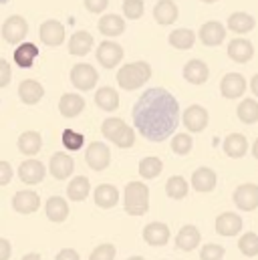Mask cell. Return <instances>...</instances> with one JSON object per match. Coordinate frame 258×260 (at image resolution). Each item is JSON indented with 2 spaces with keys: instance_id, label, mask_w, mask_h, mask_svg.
<instances>
[{
  "instance_id": "48",
  "label": "cell",
  "mask_w": 258,
  "mask_h": 260,
  "mask_svg": "<svg viewBox=\"0 0 258 260\" xmlns=\"http://www.w3.org/2000/svg\"><path fill=\"white\" fill-rule=\"evenodd\" d=\"M107 4H109V0H85L87 10H89V12H93V14L103 12V10L107 8Z\"/></svg>"
},
{
  "instance_id": "11",
  "label": "cell",
  "mask_w": 258,
  "mask_h": 260,
  "mask_svg": "<svg viewBox=\"0 0 258 260\" xmlns=\"http://www.w3.org/2000/svg\"><path fill=\"white\" fill-rule=\"evenodd\" d=\"M246 91V79L240 73H228L224 75L222 83H220V93L226 99H238L242 97Z\"/></svg>"
},
{
  "instance_id": "42",
  "label": "cell",
  "mask_w": 258,
  "mask_h": 260,
  "mask_svg": "<svg viewBox=\"0 0 258 260\" xmlns=\"http://www.w3.org/2000/svg\"><path fill=\"white\" fill-rule=\"evenodd\" d=\"M83 143H85L83 133H77V131H73V129L63 131V145L69 149V151H77V149H81Z\"/></svg>"
},
{
  "instance_id": "50",
  "label": "cell",
  "mask_w": 258,
  "mask_h": 260,
  "mask_svg": "<svg viewBox=\"0 0 258 260\" xmlns=\"http://www.w3.org/2000/svg\"><path fill=\"white\" fill-rule=\"evenodd\" d=\"M55 260H81V258H79V252H77V250H73V248H64V250H61V252L57 254V258Z\"/></svg>"
},
{
  "instance_id": "45",
  "label": "cell",
  "mask_w": 258,
  "mask_h": 260,
  "mask_svg": "<svg viewBox=\"0 0 258 260\" xmlns=\"http://www.w3.org/2000/svg\"><path fill=\"white\" fill-rule=\"evenodd\" d=\"M224 258V246L220 244H206L200 250V260H222Z\"/></svg>"
},
{
  "instance_id": "6",
  "label": "cell",
  "mask_w": 258,
  "mask_h": 260,
  "mask_svg": "<svg viewBox=\"0 0 258 260\" xmlns=\"http://www.w3.org/2000/svg\"><path fill=\"white\" fill-rule=\"evenodd\" d=\"M85 161H87V166H89L91 170L103 172V170L109 166V161H111V151H109V147H107L105 143L93 141V143L87 147V151H85Z\"/></svg>"
},
{
  "instance_id": "24",
  "label": "cell",
  "mask_w": 258,
  "mask_h": 260,
  "mask_svg": "<svg viewBox=\"0 0 258 260\" xmlns=\"http://www.w3.org/2000/svg\"><path fill=\"white\" fill-rule=\"evenodd\" d=\"M45 212H47V218L55 224H61L69 218V204L67 200L61 196H53L47 200V206H45Z\"/></svg>"
},
{
  "instance_id": "53",
  "label": "cell",
  "mask_w": 258,
  "mask_h": 260,
  "mask_svg": "<svg viewBox=\"0 0 258 260\" xmlns=\"http://www.w3.org/2000/svg\"><path fill=\"white\" fill-rule=\"evenodd\" d=\"M252 155H254V157L258 159V139L254 141V145H252Z\"/></svg>"
},
{
  "instance_id": "31",
  "label": "cell",
  "mask_w": 258,
  "mask_h": 260,
  "mask_svg": "<svg viewBox=\"0 0 258 260\" xmlns=\"http://www.w3.org/2000/svg\"><path fill=\"white\" fill-rule=\"evenodd\" d=\"M254 26H256V20H254V16H250L248 12H234V14H230V18H228V28H230L232 32H238V35H246V32H250Z\"/></svg>"
},
{
  "instance_id": "20",
  "label": "cell",
  "mask_w": 258,
  "mask_h": 260,
  "mask_svg": "<svg viewBox=\"0 0 258 260\" xmlns=\"http://www.w3.org/2000/svg\"><path fill=\"white\" fill-rule=\"evenodd\" d=\"M200 242H202V234H200V230L196 226H192V224H186L178 232V236H176V248H180L184 252H192L194 248L200 246Z\"/></svg>"
},
{
  "instance_id": "16",
  "label": "cell",
  "mask_w": 258,
  "mask_h": 260,
  "mask_svg": "<svg viewBox=\"0 0 258 260\" xmlns=\"http://www.w3.org/2000/svg\"><path fill=\"white\" fill-rule=\"evenodd\" d=\"M73 170H75V161H73L71 155L59 151V153H55V155L51 157L49 172H51L53 178H57V180H67V178L73 174Z\"/></svg>"
},
{
  "instance_id": "17",
  "label": "cell",
  "mask_w": 258,
  "mask_h": 260,
  "mask_svg": "<svg viewBox=\"0 0 258 260\" xmlns=\"http://www.w3.org/2000/svg\"><path fill=\"white\" fill-rule=\"evenodd\" d=\"M41 41L49 47H59L64 41V26L59 20H47L41 24Z\"/></svg>"
},
{
  "instance_id": "30",
  "label": "cell",
  "mask_w": 258,
  "mask_h": 260,
  "mask_svg": "<svg viewBox=\"0 0 258 260\" xmlns=\"http://www.w3.org/2000/svg\"><path fill=\"white\" fill-rule=\"evenodd\" d=\"M43 147V139H41V133L37 131H24L20 137H18V151L24 153V155H37Z\"/></svg>"
},
{
  "instance_id": "43",
  "label": "cell",
  "mask_w": 258,
  "mask_h": 260,
  "mask_svg": "<svg viewBox=\"0 0 258 260\" xmlns=\"http://www.w3.org/2000/svg\"><path fill=\"white\" fill-rule=\"evenodd\" d=\"M115 254H117L115 246L109 244V242H105V244H99V246L91 252L89 260H115Z\"/></svg>"
},
{
  "instance_id": "26",
  "label": "cell",
  "mask_w": 258,
  "mask_h": 260,
  "mask_svg": "<svg viewBox=\"0 0 258 260\" xmlns=\"http://www.w3.org/2000/svg\"><path fill=\"white\" fill-rule=\"evenodd\" d=\"M208 75H210L208 65L204 61H200V59H192V61H188L186 67H184V79L188 83H192V85L206 83L208 81Z\"/></svg>"
},
{
  "instance_id": "21",
  "label": "cell",
  "mask_w": 258,
  "mask_h": 260,
  "mask_svg": "<svg viewBox=\"0 0 258 260\" xmlns=\"http://www.w3.org/2000/svg\"><path fill=\"white\" fill-rule=\"evenodd\" d=\"M43 95H45V89H43V85H41L39 81H35V79H24V81L20 83V87H18V97H20V101L26 103V105H37V103L43 99Z\"/></svg>"
},
{
  "instance_id": "55",
  "label": "cell",
  "mask_w": 258,
  "mask_h": 260,
  "mask_svg": "<svg viewBox=\"0 0 258 260\" xmlns=\"http://www.w3.org/2000/svg\"><path fill=\"white\" fill-rule=\"evenodd\" d=\"M202 2H208V4H212V2H218V0H202Z\"/></svg>"
},
{
  "instance_id": "44",
  "label": "cell",
  "mask_w": 258,
  "mask_h": 260,
  "mask_svg": "<svg viewBox=\"0 0 258 260\" xmlns=\"http://www.w3.org/2000/svg\"><path fill=\"white\" fill-rule=\"evenodd\" d=\"M123 14L129 20H137L143 16V0H125L123 2Z\"/></svg>"
},
{
  "instance_id": "23",
  "label": "cell",
  "mask_w": 258,
  "mask_h": 260,
  "mask_svg": "<svg viewBox=\"0 0 258 260\" xmlns=\"http://www.w3.org/2000/svg\"><path fill=\"white\" fill-rule=\"evenodd\" d=\"M83 109H85V99L81 95H77V93H64L61 97V101H59V111L67 119L77 117Z\"/></svg>"
},
{
  "instance_id": "33",
  "label": "cell",
  "mask_w": 258,
  "mask_h": 260,
  "mask_svg": "<svg viewBox=\"0 0 258 260\" xmlns=\"http://www.w3.org/2000/svg\"><path fill=\"white\" fill-rule=\"evenodd\" d=\"M95 103L103 111H115L119 107V93L113 87H101L95 93Z\"/></svg>"
},
{
  "instance_id": "27",
  "label": "cell",
  "mask_w": 258,
  "mask_h": 260,
  "mask_svg": "<svg viewBox=\"0 0 258 260\" xmlns=\"http://www.w3.org/2000/svg\"><path fill=\"white\" fill-rule=\"evenodd\" d=\"M178 6L174 0H159L155 6H153V18L159 22V24H172L178 20Z\"/></svg>"
},
{
  "instance_id": "38",
  "label": "cell",
  "mask_w": 258,
  "mask_h": 260,
  "mask_svg": "<svg viewBox=\"0 0 258 260\" xmlns=\"http://www.w3.org/2000/svg\"><path fill=\"white\" fill-rule=\"evenodd\" d=\"M236 113H238V119H240L242 123H246V125L256 123L258 121V101H254V99H244V101L238 105Z\"/></svg>"
},
{
  "instance_id": "18",
  "label": "cell",
  "mask_w": 258,
  "mask_h": 260,
  "mask_svg": "<svg viewBox=\"0 0 258 260\" xmlns=\"http://www.w3.org/2000/svg\"><path fill=\"white\" fill-rule=\"evenodd\" d=\"M224 39H226V28L220 22L210 20V22L202 24V28H200V41L206 47H218Z\"/></svg>"
},
{
  "instance_id": "52",
  "label": "cell",
  "mask_w": 258,
  "mask_h": 260,
  "mask_svg": "<svg viewBox=\"0 0 258 260\" xmlns=\"http://www.w3.org/2000/svg\"><path fill=\"white\" fill-rule=\"evenodd\" d=\"M250 89H252V93L258 97V75L252 77V81H250Z\"/></svg>"
},
{
  "instance_id": "46",
  "label": "cell",
  "mask_w": 258,
  "mask_h": 260,
  "mask_svg": "<svg viewBox=\"0 0 258 260\" xmlns=\"http://www.w3.org/2000/svg\"><path fill=\"white\" fill-rule=\"evenodd\" d=\"M12 180V166L8 161H0V186H8Z\"/></svg>"
},
{
  "instance_id": "8",
  "label": "cell",
  "mask_w": 258,
  "mask_h": 260,
  "mask_svg": "<svg viewBox=\"0 0 258 260\" xmlns=\"http://www.w3.org/2000/svg\"><path fill=\"white\" fill-rule=\"evenodd\" d=\"M99 65L105 67V69H113L121 63L123 59V49L121 45L113 43V41H103L99 47H97V53H95Z\"/></svg>"
},
{
  "instance_id": "39",
  "label": "cell",
  "mask_w": 258,
  "mask_h": 260,
  "mask_svg": "<svg viewBox=\"0 0 258 260\" xmlns=\"http://www.w3.org/2000/svg\"><path fill=\"white\" fill-rule=\"evenodd\" d=\"M166 194L172 200H184L188 196V182L182 176H172L166 184Z\"/></svg>"
},
{
  "instance_id": "4",
  "label": "cell",
  "mask_w": 258,
  "mask_h": 260,
  "mask_svg": "<svg viewBox=\"0 0 258 260\" xmlns=\"http://www.w3.org/2000/svg\"><path fill=\"white\" fill-rule=\"evenodd\" d=\"M101 133L109 141H113L117 147H123V149H127V147H131L135 143V131L131 129L123 119H119V117L105 119L103 125H101Z\"/></svg>"
},
{
  "instance_id": "13",
  "label": "cell",
  "mask_w": 258,
  "mask_h": 260,
  "mask_svg": "<svg viewBox=\"0 0 258 260\" xmlns=\"http://www.w3.org/2000/svg\"><path fill=\"white\" fill-rule=\"evenodd\" d=\"M240 230H242V218H240L238 214H234V212H224V214H220V216L216 218V232H218L220 236L230 238V236L240 234Z\"/></svg>"
},
{
  "instance_id": "32",
  "label": "cell",
  "mask_w": 258,
  "mask_h": 260,
  "mask_svg": "<svg viewBox=\"0 0 258 260\" xmlns=\"http://www.w3.org/2000/svg\"><path fill=\"white\" fill-rule=\"evenodd\" d=\"M125 30V20L119 14H105L99 20V32L105 37H119Z\"/></svg>"
},
{
  "instance_id": "35",
  "label": "cell",
  "mask_w": 258,
  "mask_h": 260,
  "mask_svg": "<svg viewBox=\"0 0 258 260\" xmlns=\"http://www.w3.org/2000/svg\"><path fill=\"white\" fill-rule=\"evenodd\" d=\"M89 192H91V184H89V178H85V176L73 178L71 184H69V188H67V196H69V200H73V202H83V200H87Z\"/></svg>"
},
{
  "instance_id": "49",
  "label": "cell",
  "mask_w": 258,
  "mask_h": 260,
  "mask_svg": "<svg viewBox=\"0 0 258 260\" xmlns=\"http://www.w3.org/2000/svg\"><path fill=\"white\" fill-rule=\"evenodd\" d=\"M12 254V246L6 238H0V260H8Z\"/></svg>"
},
{
  "instance_id": "47",
  "label": "cell",
  "mask_w": 258,
  "mask_h": 260,
  "mask_svg": "<svg viewBox=\"0 0 258 260\" xmlns=\"http://www.w3.org/2000/svg\"><path fill=\"white\" fill-rule=\"evenodd\" d=\"M10 77H12V73H10L8 61L6 59H0V89L10 83Z\"/></svg>"
},
{
  "instance_id": "1",
  "label": "cell",
  "mask_w": 258,
  "mask_h": 260,
  "mask_svg": "<svg viewBox=\"0 0 258 260\" xmlns=\"http://www.w3.org/2000/svg\"><path fill=\"white\" fill-rule=\"evenodd\" d=\"M180 121V103L178 99L162 89L153 87L139 95L137 103L133 105V123L149 141H166L174 131L178 129Z\"/></svg>"
},
{
  "instance_id": "29",
  "label": "cell",
  "mask_w": 258,
  "mask_h": 260,
  "mask_svg": "<svg viewBox=\"0 0 258 260\" xmlns=\"http://www.w3.org/2000/svg\"><path fill=\"white\" fill-rule=\"evenodd\" d=\"M93 198H95V204L99 208L109 210L119 202V190L115 186H111V184H101V186H97Z\"/></svg>"
},
{
  "instance_id": "3",
  "label": "cell",
  "mask_w": 258,
  "mask_h": 260,
  "mask_svg": "<svg viewBox=\"0 0 258 260\" xmlns=\"http://www.w3.org/2000/svg\"><path fill=\"white\" fill-rule=\"evenodd\" d=\"M123 206L129 216H143L149 210V188L143 182H129L125 186Z\"/></svg>"
},
{
  "instance_id": "37",
  "label": "cell",
  "mask_w": 258,
  "mask_h": 260,
  "mask_svg": "<svg viewBox=\"0 0 258 260\" xmlns=\"http://www.w3.org/2000/svg\"><path fill=\"white\" fill-rule=\"evenodd\" d=\"M162 170H164V161L159 159V157H143L141 161H139V176L141 178H145V180H153V178H157L159 174H162Z\"/></svg>"
},
{
  "instance_id": "10",
  "label": "cell",
  "mask_w": 258,
  "mask_h": 260,
  "mask_svg": "<svg viewBox=\"0 0 258 260\" xmlns=\"http://www.w3.org/2000/svg\"><path fill=\"white\" fill-rule=\"evenodd\" d=\"M45 174H47V168L43 166V161L39 159H26L20 164L18 168V178L26 184V186H35V184H41L45 180Z\"/></svg>"
},
{
  "instance_id": "15",
  "label": "cell",
  "mask_w": 258,
  "mask_h": 260,
  "mask_svg": "<svg viewBox=\"0 0 258 260\" xmlns=\"http://www.w3.org/2000/svg\"><path fill=\"white\" fill-rule=\"evenodd\" d=\"M143 240L149 246H166L170 240V228L164 222H151L143 228Z\"/></svg>"
},
{
  "instance_id": "2",
  "label": "cell",
  "mask_w": 258,
  "mask_h": 260,
  "mask_svg": "<svg viewBox=\"0 0 258 260\" xmlns=\"http://www.w3.org/2000/svg\"><path fill=\"white\" fill-rule=\"evenodd\" d=\"M149 79H151V67L145 61L127 63L117 71V83L125 91H135V89L143 87Z\"/></svg>"
},
{
  "instance_id": "25",
  "label": "cell",
  "mask_w": 258,
  "mask_h": 260,
  "mask_svg": "<svg viewBox=\"0 0 258 260\" xmlns=\"http://www.w3.org/2000/svg\"><path fill=\"white\" fill-rule=\"evenodd\" d=\"M224 153L228 155V157H234V159H238V157H244L246 155V151H248V141H246V137L242 135V133H230L226 139H224Z\"/></svg>"
},
{
  "instance_id": "14",
  "label": "cell",
  "mask_w": 258,
  "mask_h": 260,
  "mask_svg": "<svg viewBox=\"0 0 258 260\" xmlns=\"http://www.w3.org/2000/svg\"><path fill=\"white\" fill-rule=\"evenodd\" d=\"M41 206V198L33 190H22L12 196V208L18 214H35Z\"/></svg>"
},
{
  "instance_id": "51",
  "label": "cell",
  "mask_w": 258,
  "mask_h": 260,
  "mask_svg": "<svg viewBox=\"0 0 258 260\" xmlns=\"http://www.w3.org/2000/svg\"><path fill=\"white\" fill-rule=\"evenodd\" d=\"M22 260H43V256L39 252H28V254L22 256Z\"/></svg>"
},
{
  "instance_id": "9",
  "label": "cell",
  "mask_w": 258,
  "mask_h": 260,
  "mask_svg": "<svg viewBox=\"0 0 258 260\" xmlns=\"http://www.w3.org/2000/svg\"><path fill=\"white\" fill-rule=\"evenodd\" d=\"M234 206L244 212H252L258 208V186L256 184H242L234 190Z\"/></svg>"
},
{
  "instance_id": "41",
  "label": "cell",
  "mask_w": 258,
  "mask_h": 260,
  "mask_svg": "<svg viewBox=\"0 0 258 260\" xmlns=\"http://www.w3.org/2000/svg\"><path fill=\"white\" fill-rule=\"evenodd\" d=\"M192 135H188V133H178L172 137V151L176 155H188L192 151Z\"/></svg>"
},
{
  "instance_id": "19",
  "label": "cell",
  "mask_w": 258,
  "mask_h": 260,
  "mask_svg": "<svg viewBox=\"0 0 258 260\" xmlns=\"http://www.w3.org/2000/svg\"><path fill=\"white\" fill-rule=\"evenodd\" d=\"M228 57L234 61V63H248L252 61L254 57V47L250 41L246 39H234L230 41L228 45Z\"/></svg>"
},
{
  "instance_id": "40",
  "label": "cell",
  "mask_w": 258,
  "mask_h": 260,
  "mask_svg": "<svg viewBox=\"0 0 258 260\" xmlns=\"http://www.w3.org/2000/svg\"><path fill=\"white\" fill-rule=\"evenodd\" d=\"M238 250L248 258L258 256V234H254V232L242 234V238L238 240Z\"/></svg>"
},
{
  "instance_id": "36",
  "label": "cell",
  "mask_w": 258,
  "mask_h": 260,
  "mask_svg": "<svg viewBox=\"0 0 258 260\" xmlns=\"http://www.w3.org/2000/svg\"><path fill=\"white\" fill-rule=\"evenodd\" d=\"M194 43H196V35H194V30H190V28H178V30H174L170 35V45L174 49H178V51L192 49Z\"/></svg>"
},
{
  "instance_id": "54",
  "label": "cell",
  "mask_w": 258,
  "mask_h": 260,
  "mask_svg": "<svg viewBox=\"0 0 258 260\" xmlns=\"http://www.w3.org/2000/svg\"><path fill=\"white\" fill-rule=\"evenodd\" d=\"M127 260H145L143 256H131V258H127Z\"/></svg>"
},
{
  "instance_id": "12",
  "label": "cell",
  "mask_w": 258,
  "mask_h": 260,
  "mask_svg": "<svg viewBox=\"0 0 258 260\" xmlns=\"http://www.w3.org/2000/svg\"><path fill=\"white\" fill-rule=\"evenodd\" d=\"M186 129L192 131V133H200V131L206 129L208 125V111L202 107V105H190L186 111H184V117H182Z\"/></svg>"
},
{
  "instance_id": "34",
  "label": "cell",
  "mask_w": 258,
  "mask_h": 260,
  "mask_svg": "<svg viewBox=\"0 0 258 260\" xmlns=\"http://www.w3.org/2000/svg\"><path fill=\"white\" fill-rule=\"evenodd\" d=\"M37 55H39L37 45H33V43H20L16 47V51H14V63L18 67H22V69H28V67H33Z\"/></svg>"
},
{
  "instance_id": "5",
  "label": "cell",
  "mask_w": 258,
  "mask_h": 260,
  "mask_svg": "<svg viewBox=\"0 0 258 260\" xmlns=\"http://www.w3.org/2000/svg\"><path fill=\"white\" fill-rule=\"evenodd\" d=\"M99 81V73L89 63H77L71 69V83L79 91H91Z\"/></svg>"
},
{
  "instance_id": "28",
  "label": "cell",
  "mask_w": 258,
  "mask_h": 260,
  "mask_svg": "<svg viewBox=\"0 0 258 260\" xmlns=\"http://www.w3.org/2000/svg\"><path fill=\"white\" fill-rule=\"evenodd\" d=\"M93 49V37L87 30H77L69 39V53L75 57H83Z\"/></svg>"
},
{
  "instance_id": "7",
  "label": "cell",
  "mask_w": 258,
  "mask_h": 260,
  "mask_svg": "<svg viewBox=\"0 0 258 260\" xmlns=\"http://www.w3.org/2000/svg\"><path fill=\"white\" fill-rule=\"evenodd\" d=\"M26 32H28V24H26V20H24L22 16H18V14L8 16L6 22L2 24V37H4V41H6L8 45L20 43V41L26 37Z\"/></svg>"
},
{
  "instance_id": "22",
  "label": "cell",
  "mask_w": 258,
  "mask_h": 260,
  "mask_svg": "<svg viewBox=\"0 0 258 260\" xmlns=\"http://www.w3.org/2000/svg\"><path fill=\"white\" fill-rule=\"evenodd\" d=\"M216 182H218L216 172L210 168H198L192 174V186L196 192H202V194L212 192L216 188Z\"/></svg>"
}]
</instances>
